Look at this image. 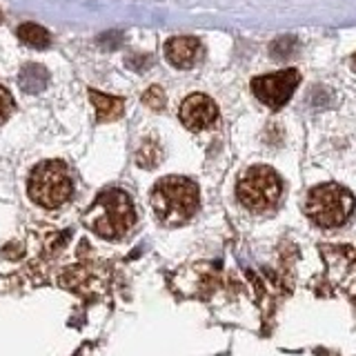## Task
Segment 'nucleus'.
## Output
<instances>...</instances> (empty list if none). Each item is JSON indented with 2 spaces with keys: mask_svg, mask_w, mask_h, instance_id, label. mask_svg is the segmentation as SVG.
<instances>
[{
  "mask_svg": "<svg viewBox=\"0 0 356 356\" xmlns=\"http://www.w3.org/2000/svg\"><path fill=\"white\" fill-rule=\"evenodd\" d=\"M198 187L185 176L161 178L152 189V209L163 225H183L198 211Z\"/></svg>",
  "mask_w": 356,
  "mask_h": 356,
  "instance_id": "nucleus-1",
  "label": "nucleus"
},
{
  "mask_svg": "<svg viewBox=\"0 0 356 356\" xmlns=\"http://www.w3.org/2000/svg\"><path fill=\"white\" fill-rule=\"evenodd\" d=\"M85 225L103 238H120L136 225V209L122 189H105L87 209Z\"/></svg>",
  "mask_w": 356,
  "mask_h": 356,
  "instance_id": "nucleus-2",
  "label": "nucleus"
},
{
  "mask_svg": "<svg viewBox=\"0 0 356 356\" xmlns=\"http://www.w3.org/2000/svg\"><path fill=\"white\" fill-rule=\"evenodd\" d=\"M236 196L245 209L254 214H265L278 205L283 196V181L272 167L254 165L238 178Z\"/></svg>",
  "mask_w": 356,
  "mask_h": 356,
  "instance_id": "nucleus-3",
  "label": "nucleus"
},
{
  "mask_svg": "<svg viewBox=\"0 0 356 356\" xmlns=\"http://www.w3.org/2000/svg\"><path fill=\"white\" fill-rule=\"evenodd\" d=\"M74 194V183L67 165L60 161H44L29 174V196L44 209L65 205Z\"/></svg>",
  "mask_w": 356,
  "mask_h": 356,
  "instance_id": "nucleus-4",
  "label": "nucleus"
},
{
  "mask_svg": "<svg viewBox=\"0 0 356 356\" xmlns=\"http://www.w3.org/2000/svg\"><path fill=\"white\" fill-rule=\"evenodd\" d=\"M354 196L337 183L318 185L309 192L305 200V214L318 227H339L352 216Z\"/></svg>",
  "mask_w": 356,
  "mask_h": 356,
  "instance_id": "nucleus-5",
  "label": "nucleus"
},
{
  "mask_svg": "<svg viewBox=\"0 0 356 356\" xmlns=\"http://www.w3.org/2000/svg\"><path fill=\"white\" fill-rule=\"evenodd\" d=\"M298 83H300L298 70H283V72H276V74L254 78L252 92L263 105L272 107V109H281L287 100L292 98Z\"/></svg>",
  "mask_w": 356,
  "mask_h": 356,
  "instance_id": "nucleus-6",
  "label": "nucleus"
},
{
  "mask_svg": "<svg viewBox=\"0 0 356 356\" xmlns=\"http://www.w3.org/2000/svg\"><path fill=\"white\" fill-rule=\"evenodd\" d=\"M181 122L192 131L209 129L218 120V107L216 103L205 94H192L183 100L181 105Z\"/></svg>",
  "mask_w": 356,
  "mask_h": 356,
  "instance_id": "nucleus-7",
  "label": "nucleus"
},
{
  "mask_svg": "<svg viewBox=\"0 0 356 356\" xmlns=\"http://www.w3.org/2000/svg\"><path fill=\"white\" fill-rule=\"evenodd\" d=\"M203 56V44L192 36H176L165 42V58L178 70H189Z\"/></svg>",
  "mask_w": 356,
  "mask_h": 356,
  "instance_id": "nucleus-8",
  "label": "nucleus"
},
{
  "mask_svg": "<svg viewBox=\"0 0 356 356\" xmlns=\"http://www.w3.org/2000/svg\"><path fill=\"white\" fill-rule=\"evenodd\" d=\"M89 98H92V103L96 107V118L100 122H111L122 116V111H125V100L122 98H116V96H109V94H100L96 89L89 92Z\"/></svg>",
  "mask_w": 356,
  "mask_h": 356,
  "instance_id": "nucleus-9",
  "label": "nucleus"
},
{
  "mask_svg": "<svg viewBox=\"0 0 356 356\" xmlns=\"http://www.w3.org/2000/svg\"><path fill=\"white\" fill-rule=\"evenodd\" d=\"M18 83H20L22 92H27V94H40L49 85V74H47V70H44L42 65L31 63V65H25L20 70Z\"/></svg>",
  "mask_w": 356,
  "mask_h": 356,
  "instance_id": "nucleus-10",
  "label": "nucleus"
},
{
  "mask_svg": "<svg viewBox=\"0 0 356 356\" xmlns=\"http://www.w3.org/2000/svg\"><path fill=\"white\" fill-rule=\"evenodd\" d=\"M16 33L22 42L29 44V47H33V49H44L49 44V31L40 25H36V22H25V25L18 27Z\"/></svg>",
  "mask_w": 356,
  "mask_h": 356,
  "instance_id": "nucleus-11",
  "label": "nucleus"
},
{
  "mask_svg": "<svg viewBox=\"0 0 356 356\" xmlns=\"http://www.w3.org/2000/svg\"><path fill=\"white\" fill-rule=\"evenodd\" d=\"M136 163L140 167H145V170H149V167H156V165L161 163V147L154 140H145L143 147L136 154Z\"/></svg>",
  "mask_w": 356,
  "mask_h": 356,
  "instance_id": "nucleus-12",
  "label": "nucleus"
},
{
  "mask_svg": "<svg viewBox=\"0 0 356 356\" xmlns=\"http://www.w3.org/2000/svg\"><path fill=\"white\" fill-rule=\"evenodd\" d=\"M143 103L147 105L149 109L154 111H159L165 107V94H163V89L161 87H149L147 92L143 94Z\"/></svg>",
  "mask_w": 356,
  "mask_h": 356,
  "instance_id": "nucleus-13",
  "label": "nucleus"
},
{
  "mask_svg": "<svg viewBox=\"0 0 356 356\" xmlns=\"http://www.w3.org/2000/svg\"><path fill=\"white\" fill-rule=\"evenodd\" d=\"M11 111H14V98H11V94L3 85H0V125L7 122V118L11 116Z\"/></svg>",
  "mask_w": 356,
  "mask_h": 356,
  "instance_id": "nucleus-14",
  "label": "nucleus"
},
{
  "mask_svg": "<svg viewBox=\"0 0 356 356\" xmlns=\"http://www.w3.org/2000/svg\"><path fill=\"white\" fill-rule=\"evenodd\" d=\"M296 47V40L294 38H278L272 44V56L274 58H285V56Z\"/></svg>",
  "mask_w": 356,
  "mask_h": 356,
  "instance_id": "nucleus-15",
  "label": "nucleus"
},
{
  "mask_svg": "<svg viewBox=\"0 0 356 356\" xmlns=\"http://www.w3.org/2000/svg\"><path fill=\"white\" fill-rule=\"evenodd\" d=\"M352 70H354V72H356V54H354V56H352Z\"/></svg>",
  "mask_w": 356,
  "mask_h": 356,
  "instance_id": "nucleus-16",
  "label": "nucleus"
},
{
  "mask_svg": "<svg viewBox=\"0 0 356 356\" xmlns=\"http://www.w3.org/2000/svg\"><path fill=\"white\" fill-rule=\"evenodd\" d=\"M0 18H3V14H0Z\"/></svg>",
  "mask_w": 356,
  "mask_h": 356,
  "instance_id": "nucleus-17",
  "label": "nucleus"
}]
</instances>
